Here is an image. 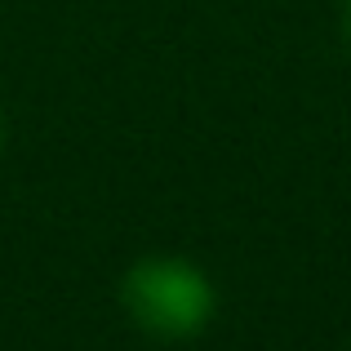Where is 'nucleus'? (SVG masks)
I'll use <instances>...</instances> for the list:
<instances>
[{
	"instance_id": "obj_1",
	"label": "nucleus",
	"mask_w": 351,
	"mask_h": 351,
	"mask_svg": "<svg viewBox=\"0 0 351 351\" xmlns=\"http://www.w3.org/2000/svg\"><path fill=\"white\" fill-rule=\"evenodd\" d=\"M218 293L205 267L187 258H143L125 276V311L156 338H191L214 320Z\"/></svg>"
},
{
	"instance_id": "obj_2",
	"label": "nucleus",
	"mask_w": 351,
	"mask_h": 351,
	"mask_svg": "<svg viewBox=\"0 0 351 351\" xmlns=\"http://www.w3.org/2000/svg\"><path fill=\"white\" fill-rule=\"evenodd\" d=\"M343 32H347V45H351V0L343 5Z\"/></svg>"
},
{
	"instance_id": "obj_3",
	"label": "nucleus",
	"mask_w": 351,
	"mask_h": 351,
	"mask_svg": "<svg viewBox=\"0 0 351 351\" xmlns=\"http://www.w3.org/2000/svg\"><path fill=\"white\" fill-rule=\"evenodd\" d=\"M0 147H5V116H0Z\"/></svg>"
}]
</instances>
